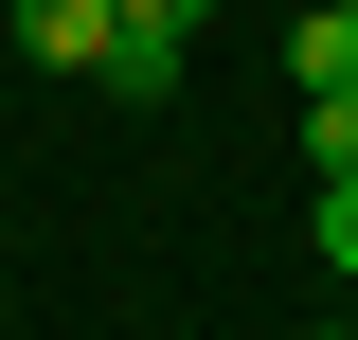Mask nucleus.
Segmentation results:
<instances>
[{"instance_id":"obj_4","label":"nucleus","mask_w":358,"mask_h":340,"mask_svg":"<svg viewBox=\"0 0 358 340\" xmlns=\"http://www.w3.org/2000/svg\"><path fill=\"white\" fill-rule=\"evenodd\" d=\"M287 72H305V90H341V72H358V18H341V0H322L305 36H287Z\"/></svg>"},{"instance_id":"obj_7","label":"nucleus","mask_w":358,"mask_h":340,"mask_svg":"<svg viewBox=\"0 0 358 340\" xmlns=\"http://www.w3.org/2000/svg\"><path fill=\"white\" fill-rule=\"evenodd\" d=\"M341 18H358V0H341Z\"/></svg>"},{"instance_id":"obj_1","label":"nucleus","mask_w":358,"mask_h":340,"mask_svg":"<svg viewBox=\"0 0 358 340\" xmlns=\"http://www.w3.org/2000/svg\"><path fill=\"white\" fill-rule=\"evenodd\" d=\"M197 36H215V0H126V54H108V90H126V108H162Z\"/></svg>"},{"instance_id":"obj_5","label":"nucleus","mask_w":358,"mask_h":340,"mask_svg":"<svg viewBox=\"0 0 358 340\" xmlns=\"http://www.w3.org/2000/svg\"><path fill=\"white\" fill-rule=\"evenodd\" d=\"M322 269L358 287V179H322Z\"/></svg>"},{"instance_id":"obj_3","label":"nucleus","mask_w":358,"mask_h":340,"mask_svg":"<svg viewBox=\"0 0 358 340\" xmlns=\"http://www.w3.org/2000/svg\"><path fill=\"white\" fill-rule=\"evenodd\" d=\"M305 179H358V72L305 90Z\"/></svg>"},{"instance_id":"obj_6","label":"nucleus","mask_w":358,"mask_h":340,"mask_svg":"<svg viewBox=\"0 0 358 340\" xmlns=\"http://www.w3.org/2000/svg\"><path fill=\"white\" fill-rule=\"evenodd\" d=\"M322 340H358V323H322Z\"/></svg>"},{"instance_id":"obj_2","label":"nucleus","mask_w":358,"mask_h":340,"mask_svg":"<svg viewBox=\"0 0 358 340\" xmlns=\"http://www.w3.org/2000/svg\"><path fill=\"white\" fill-rule=\"evenodd\" d=\"M18 54L36 72H108L126 54V0H18Z\"/></svg>"}]
</instances>
